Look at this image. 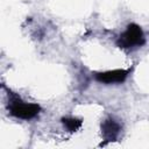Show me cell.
<instances>
[{
    "label": "cell",
    "instance_id": "cell-3",
    "mask_svg": "<svg viewBox=\"0 0 149 149\" xmlns=\"http://www.w3.org/2000/svg\"><path fill=\"white\" fill-rule=\"evenodd\" d=\"M130 71L132 69H116V70H108L104 72H94L93 78L95 81L105 85L122 84L127 79Z\"/></svg>",
    "mask_w": 149,
    "mask_h": 149
},
{
    "label": "cell",
    "instance_id": "cell-1",
    "mask_svg": "<svg viewBox=\"0 0 149 149\" xmlns=\"http://www.w3.org/2000/svg\"><path fill=\"white\" fill-rule=\"evenodd\" d=\"M7 92V111L8 113L16 118V119H21V120H31L34 118H36L40 112H41V106L38 104H34V102H27L24 100L21 99V97L14 92H12L10 90L3 87Z\"/></svg>",
    "mask_w": 149,
    "mask_h": 149
},
{
    "label": "cell",
    "instance_id": "cell-5",
    "mask_svg": "<svg viewBox=\"0 0 149 149\" xmlns=\"http://www.w3.org/2000/svg\"><path fill=\"white\" fill-rule=\"evenodd\" d=\"M61 122H62L63 127L70 133L77 132L83 125V120L81 119L73 118V116H63L61 119Z\"/></svg>",
    "mask_w": 149,
    "mask_h": 149
},
{
    "label": "cell",
    "instance_id": "cell-4",
    "mask_svg": "<svg viewBox=\"0 0 149 149\" xmlns=\"http://www.w3.org/2000/svg\"><path fill=\"white\" fill-rule=\"evenodd\" d=\"M100 130H101V135L105 140V142L101 143V146H102L108 142H113L119 137V135L121 133V125L114 118L108 116L101 122Z\"/></svg>",
    "mask_w": 149,
    "mask_h": 149
},
{
    "label": "cell",
    "instance_id": "cell-2",
    "mask_svg": "<svg viewBox=\"0 0 149 149\" xmlns=\"http://www.w3.org/2000/svg\"><path fill=\"white\" fill-rule=\"evenodd\" d=\"M115 44L118 48L123 50H134L146 44V36L142 28L136 23H129L125 31L116 38Z\"/></svg>",
    "mask_w": 149,
    "mask_h": 149
}]
</instances>
